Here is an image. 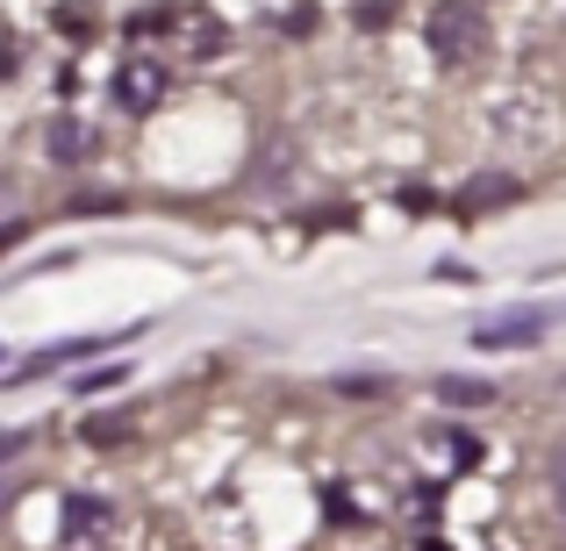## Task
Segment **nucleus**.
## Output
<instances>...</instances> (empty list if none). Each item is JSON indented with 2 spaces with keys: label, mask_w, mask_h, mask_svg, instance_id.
<instances>
[{
  "label": "nucleus",
  "mask_w": 566,
  "mask_h": 551,
  "mask_svg": "<svg viewBox=\"0 0 566 551\" xmlns=\"http://www.w3.org/2000/svg\"><path fill=\"white\" fill-rule=\"evenodd\" d=\"M158 94H166V72H158V65H123V80H115V100H123L129 115H144Z\"/></svg>",
  "instance_id": "nucleus-2"
},
{
  "label": "nucleus",
  "mask_w": 566,
  "mask_h": 551,
  "mask_svg": "<svg viewBox=\"0 0 566 551\" xmlns=\"http://www.w3.org/2000/svg\"><path fill=\"white\" fill-rule=\"evenodd\" d=\"M438 394L452 401V409H488V401H495V386H481V380H438Z\"/></svg>",
  "instance_id": "nucleus-5"
},
{
  "label": "nucleus",
  "mask_w": 566,
  "mask_h": 551,
  "mask_svg": "<svg viewBox=\"0 0 566 551\" xmlns=\"http://www.w3.org/2000/svg\"><path fill=\"white\" fill-rule=\"evenodd\" d=\"M94 523H108V501L72 495V501H65V538H94Z\"/></svg>",
  "instance_id": "nucleus-4"
},
{
  "label": "nucleus",
  "mask_w": 566,
  "mask_h": 551,
  "mask_svg": "<svg viewBox=\"0 0 566 551\" xmlns=\"http://www.w3.org/2000/svg\"><path fill=\"white\" fill-rule=\"evenodd\" d=\"M22 244V222H8V230H0V251H14Z\"/></svg>",
  "instance_id": "nucleus-8"
},
{
  "label": "nucleus",
  "mask_w": 566,
  "mask_h": 551,
  "mask_svg": "<svg viewBox=\"0 0 566 551\" xmlns=\"http://www.w3.org/2000/svg\"><path fill=\"white\" fill-rule=\"evenodd\" d=\"M538 337V322H495V330H481V345L495 351V345H531Z\"/></svg>",
  "instance_id": "nucleus-7"
},
{
  "label": "nucleus",
  "mask_w": 566,
  "mask_h": 551,
  "mask_svg": "<svg viewBox=\"0 0 566 551\" xmlns=\"http://www.w3.org/2000/svg\"><path fill=\"white\" fill-rule=\"evenodd\" d=\"M51 158H65V166L86 158V129L80 123H51Z\"/></svg>",
  "instance_id": "nucleus-6"
},
{
  "label": "nucleus",
  "mask_w": 566,
  "mask_h": 551,
  "mask_svg": "<svg viewBox=\"0 0 566 551\" xmlns=\"http://www.w3.org/2000/svg\"><path fill=\"white\" fill-rule=\"evenodd\" d=\"M101 345H123V337H65V345L36 351V365H29V372H14V380H36V372H65L72 359H86V351H101Z\"/></svg>",
  "instance_id": "nucleus-3"
},
{
  "label": "nucleus",
  "mask_w": 566,
  "mask_h": 551,
  "mask_svg": "<svg viewBox=\"0 0 566 551\" xmlns=\"http://www.w3.org/2000/svg\"><path fill=\"white\" fill-rule=\"evenodd\" d=\"M423 551H438V544H423Z\"/></svg>",
  "instance_id": "nucleus-9"
},
{
  "label": "nucleus",
  "mask_w": 566,
  "mask_h": 551,
  "mask_svg": "<svg viewBox=\"0 0 566 551\" xmlns=\"http://www.w3.org/2000/svg\"><path fill=\"white\" fill-rule=\"evenodd\" d=\"M473 43H481V22H473L467 8H438V22H430V51H438L444 65H459V57H473Z\"/></svg>",
  "instance_id": "nucleus-1"
}]
</instances>
